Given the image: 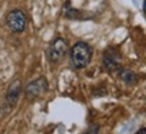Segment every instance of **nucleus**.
I'll return each instance as SVG.
<instances>
[{"label": "nucleus", "mask_w": 146, "mask_h": 134, "mask_svg": "<svg viewBox=\"0 0 146 134\" xmlns=\"http://www.w3.org/2000/svg\"><path fill=\"white\" fill-rule=\"evenodd\" d=\"M91 58H92V49L87 42L78 41L73 45L70 52V61L76 69L85 68L91 62Z\"/></svg>", "instance_id": "f257e3e1"}, {"label": "nucleus", "mask_w": 146, "mask_h": 134, "mask_svg": "<svg viewBox=\"0 0 146 134\" xmlns=\"http://www.w3.org/2000/svg\"><path fill=\"white\" fill-rule=\"evenodd\" d=\"M5 25L12 33L21 34L27 27V16L22 10H12L5 16Z\"/></svg>", "instance_id": "f03ea898"}, {"label": "nucleus", "mask_w": 146, "mask_h": 134, "mask_svg": "<svg viewBox=\"0 0 146 134\" xmlns=\"http://www.w3.org/2000/svg\"><path fill=\"white\" fill-rule=\"evenodd\" d=\"M66 52H68V43L64 38L58 37L53 39V42L47 47V58L50 62H58L64 58Z\"/></svg>", "instance_id": "7ed1b4c3"}, {"label": "nucleus", "mask_w": 146, "mask_h": 134, "mask_svg": "<svg viewBox=\"0 0 146 134\" xmlns=\"http://www.w3.org/2000/svg\"><path fill=\"white\" fill-rule=\"evenodd\" d=\"M47 88H49V84H47V80L45 77L35 79V80H33L31 83L27 84L26 89H25L26 98L30 99V100L39 98L41 95H43L45 92H47Z\"/></svg>", "instance_id": "20e7f679"}, {"label": "nucleus", "mask_w": 146, "mask_h": 134, "mask_svg": "<svg viewBox=\"0 0 146 134\" xmlns=\"http://www.w3.org/2000/svg\"><path fill=\"white\" fill-rule=\"evenodd\" d=\"M122 64V57H120L119 52L115 47H108L104 53H103V67L108 71H118Z\"/></svg>", "instance_id": "39448f33"}, {"label": "nucleus", "mask_w": 146, "mask_h": 134, "mask_svg": "<svg viewBox=\"0 0 146 134\" xmlns=\"http://www.w3.org/2000/svg\"><path fill=\"white\" fill-rule=\"evenodd\" d=\"M21 92H22V84L16 79V80L11 83V85L8 87V91H7V95H5V100H7V103L10 104L11 107H14L18 103V100L21 98Z\"/></svg>", "instance_id": "423d86ee"}, {"label": "nucleus", "mask_w": 146, "mask_h": 134, "mask_svg": "<svg viewBox=\"0 0 146 134\" xmlns=\"http://www.w3.org/2000/svg\"><path fill=\"white\" fill-rule=\"evenodd\" d=\"M118 73H119V77L129 85H134L138 83V76L133 72L131 69H127V68H122L120 67L118 69Z\"/></svg>", "instance_id": "0eeeda50"}, {"label": "nucleus", "mask_w": 146, "mask_h": 134, "mask_svg": "<svg viewBox=\"0 0 146 134\" xmlns=\"http://www.w3.org/2000/svg\"><path fill=\"white\" fill-rule=\"evenodd\" d=\"M88 131H99V127H91Z\"/></svg>", "instance_id": "6e6552de"}, {"label": "nucleus", "mask_w": 146, "mask_h": 134, "mask_svg": "<svg viewBox=\"0 0 146 134\" xmlns=\"http://www.w3.org/2000/svg\"><path fill=\"white\" fill-rule=\"evenodd\" d=\"M143 14L146 16V0H143Z\"/></svg>", "instance_id": "1a4fd4ad"}, {"label": "nucleus", "mask_w": 146, "mask_h": 134, "mask_svg": "<svg viewBox=\"0 0 146 134\" xmlns=\"http://www.w3.org/2000/svg\"><path fill=\"white\" fill-rule=\"evenodd\" d=\"M139 131H146V127H142V129H139Z\"/></svg>", "instance_id": "9d476101"}]
</instances>
